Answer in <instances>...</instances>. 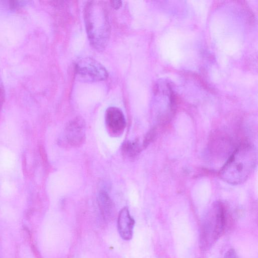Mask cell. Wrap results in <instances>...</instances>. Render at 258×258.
<instances>
[{
  "label": "cell",
  "mask_w": 258,
  "mask_h": 258,
  "mask_svg": "<svg viewBox=\"0 0 258 258\" xmlns=\"http://www.w3.org/2000/svg\"><path fill=\"white\" fill-rule=\"evenodd\" d=\"M84 21L88 38L91 46L102 51L107 46L110 26L106 9L100 1H89L84 9Z\"/></svg>",
  "instance_id": "obj_1"
},
{
  "label": "cell",
  "mask_w": 258,
  "mask_h": 258,
  "mask_svg": "<svg viewBox=\"0 0 258 258\" xmlns=\"http://www.w3.org/2000/svg\"><path fill=\"white\" fill-rule=\"evenodd\" d=\"M256 164V153L254 147L243 144L229 157L220 172V176L225 182L238 184L247 179Z\"/></svg>",
  "instance_id": "obj_2"
},
{
  "label": "cell",
  "mask_w": 258,
  "mask_h": 258,
  "mask_svg": "<svg viewBox=\"0 0 258 258\" xmlns=\"http://www.w3.org/2000/svg\"><path fill=\"white\" fill-rule=\"evenodd\" d=\"M226 225L224 207L220 202L214 203L205 216L201 227L200 246L209 249L221 236Z\"/></svg>",
  "instance_id": "obj_3"
},
{
  "label": "cell",
  "mask_w": 258,
  "mask_h": 258,
  "mask_svg": "<svg viewBox=\"0 0 258 258\" xmlns=\"http://www.w3.org/2000/svg\"><path fill=\"white\" fill-rule=\"evenodd\" d=\"M75 71L79 80L87 83L104 81L108 76L106 68L99 61L89 57L78 59L75 64Z\"/></svg>",
  "instance_id": "obj_4"
},
{
  "label": "cell",
  "mask_w": 258,
  "mask_h": 258,
  "mask_svg": "<svg viewBox=\"0 0 258 258\" xmlns=\"http://www.w3.org/2000/svg\"><path fill=\"white\" fill-rule=\"evenodd\" d=\"M64 136L69 144L73 147L82 145L86 139V123L84 119L78 116L68 123Z\"/></svg>",
  "instance_id": "obj_5"
},
{
  "label": "cell",
  "mask_w": 258,
  "mask_h": 258,
  "mask_svg": "<svg viewBox=\"0 0 258 258\" xmlns=\"http://www.w3.org/2000/svg\"><path fill=\"white\" fill-rule=\"evenodd\" d=\"M105 124L109 134L114 137L122 134L126 126V120L122 110L116 107H108L105 114Z\"/></svg>",
  "instance_id": "obj_6"
},
{
  "label": "cell",
  "mask_w": 258,
  "mask_h": 258,
  "mask_svg": "<svg viewBox=\"0 0 258 258\" xmlns=\"http://www.w3.org/2000/svg\"><path fill=\"white\" fill-rule=\"evenodd\" d=\"M134 225L135 220L128 209L123 208L119 213L117 219L118 233L122 239L128 240L132 238Z\"/></svg>",
  "instance_id": "obj_7"
},
{
  "label": "cell",
  "mask_w": 258,
  "mask_h": 258,
  "mask_svg": "<svg viewBox=\"0 0 258 258\" xmlns=\"http://www.w3.org/2000/svg\"><path fill=\"white\" fill-rule=\"evenodd\" d=\"M97 202L101 214L105 219H109L113 214V205L111 199L106 191H100L97 197Z\"/></svg>",
  "instance_id": "obj_8"
},
{
  "label": "cell",
  "mask_w": 258,
  "mask_h": 258,
  "mask_svg": "<svg viewBox=\"0 0 258 258\" xmlns=\"http://www.w3.org/2000/svg\"><path fill=\"white\" fill-rule=\"evenodd\" d=\"M141 150V148L138 140L126 141L121 147L122 155L129 159L135 158Z\"/></svg>",
  "instance_id": "obj_9"
},
{
  "label": "cell",
  "mask_w": 258,
  "mask_h": 258,
  "mask_svg": "<svg viewBox=\"0 0 258 258\" xmlns=\"http://www.w3.org/2000/svg\"><path fill=\"white\" fill-rule=\"evenodd\" d=\"M223 258H239L233 249L229 250L225 254Z\"/></svg>",
  "instance_id": "obj_10"
},
{
  "label": "cell",
  "mask_w": 258,
  "mask_h": 258,
  "mask_svg": "<svg viewBox=\"0 0 258 258\" xmlns=\"http://www.w3.org/2000/svg\"><path fill=\"white\" fill-rule=\"evenodd\" d=\"M112 7L115 10L119 9L122 6L121 1H112L110 2Z\"/></svg>",
  "instance_id": "obj_11"
},
{
  "label": "cell",
  "mask_w": 258,
  "mask_h": 258,
  "mask_svg": "<svg viewBox=\"0 0 258 258\" xmlns=\"http://www.w3.org/2000/svg\"><path fill=\"white\" fill-rule=\"evenodd\" d=\"M4 98V91L3 86L0 82V107L3 103Z\"/></svg>",
  "instance_id": "obj_12"
}]
</instances>
